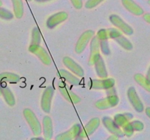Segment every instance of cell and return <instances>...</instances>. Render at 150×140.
<instances>
[{"label": "cell", "instance_id": "1", "mask_svg": "<svg viewBox=\"0 0 150 140\" xmlns=\"http://www.w3.org/2000/svg\"><path fill=\"white\" fill-rule=\"evenodd\" d=\"M107 96L96 102L95 106L99 109H107L116 106L119 103V97L114 87L107 89Z\"/></svg>", "mask_w": 150, "mask_h": 140}, {"label": "cell", "instance_id": "2", "mask_svg": "<svg viewBox=\"0 0 150 140\" xmlns=\"http://www.w3.org/2000/svg\"><path fill=\"white\" fill-rule=\"evenodd\" d=\"M23 114L34 135H40L42 133V127H41L40 121L38 120V118L33 112V111L31 110L29 108H26L23 109Z\"/></svg>", "mask_w": 150, "mask_h": 140}, {"label": "cell", "instance_id": "3", "mask_svg": "<svg viewBox=\"0 0 150 140\" xmlns=\"http://www.w3.org/2000/svg\"><path fill=\"white\" fill-rule=\"evenodd\" d=\"M94 36H95V32L92 30H87L83 32L76 42V48H75L76 52L78 54H81V52H83Z\"/></svg>", "mask_w": 150, "mask_h": 140}, {"label": "cell", "instance_id": "4", "mask_svg": "<svg viewBox=\"0 0 150 140\" xmlns=\"http://www.w3.org/2000/svg\"><path fill=\"white\" fill-rule=\"evenodd\" d=\"M115 80L113 78H103L102 80H91L88 83V86L91 89L107 90L114 87Z\"/></svg>", "mask_w": 150, "mask_h": 140}, {"label": "cell", "instance_id": "5", "mask_svg": "<svg viewBox=\"0 0 150 140\" xmlns=\"http://www.w3.org/2000/svg\"><path fill=\"white\" fill-rule=\"evenodd\" d=\"M109 20L115 27L120 29L121 32L126 35H132L133 34V29L130 26L124 21L120 16L117 15H111L109 17Z\"/></svg>", "mask_w": 150, "mask_h": 140}, {"label": "cell", "instance_id": "6", "mask_svg": "<svg viewBox=\"0 0 150 140\" xmlns=\"http://www.w3.org/2000/svg\"><path fill=\"white\" fill-rule=\"evenodd\" d=\"M29 50L32 53L35 54L38 58L45 65H50L51 64V58L49 56L48 52L45 51L42 47H41L40 45H30L29 48Z\"/></svg>", "mask_w": 150, "mask_h": 140}, {"label": "cell", "instance_id": "7", "mask_svg": "<svg viewBox=\"0 0 150 140\" xmlns=\"http://www.w3.org/2000/svg\"><path fill=\"white\" fill-rule=\"evenodd\" d=\"M54 89L53 86H48L43 91L41 98V108L46 113H49L51 110V102L54 96Z\"/></svg>", "mask_w": 150, "mask_h": 140}, {"label": "cell", "instance_id": "8", "mask_svg": "<svg viewBox=\"0 0 150 140\" xmlns=\"http://www.w3.org/2000/svg\"><path fill=\"white\" fill-rule=\"evenodd\" d=\"M102 122L104 126L106 128V129L113 135L117 136L118 138H121L125 136L122 130L111 118L108 116L103 117L102 119Z\"/></svg>", "mask_w": 150, "mask_h": 140}, {"label": "cell", "instance_id": "9", "mask_svg": "<svg viewBox=\"0 0 150 140\" xmlns=\"http://www.w3.org/2000/svg\"><path fill=\"white\" fill-rule=\"evenodd\" d=\"M127 97H128L129 101H130V104L135 110L138 112H142L144 109V106L143 103L141 101L140 98L138 96V93L136 92V89L134 87H130L127 90Z\"/></svg>", "mask_w": 150, "mask_h": 140}, {"label": "cell", "instance_id": "10", "mask_svg": "<svg viewBox=\"0 0 150 140\" xmlns=\"http://www.w3.org/2000/svg\"><path fill=\"white\" fill-rule=\"evenodd\" d=\"M100 124V120L99 118H92L83 128H81L79 136H80L82 139L88 138L89 136L92 135L96 131L97 128L99 127Z\"/></svg>", "mask_w": 150, "mask_h": 140}, {"label": "cell", "instance_id": "11", "mask_svg": "<svg viewBox=\"0 0 150 140\" xmlns=\"http://www.w3.org/2000/svg\"><path fill=\"white\" fill-rule=\"evenodd\" d=\"M58 88L59 90L61 93V94L62 95L63 97L67 101L74 104H75L79 103L81 102V98L78 95H76V93H73V91H71L67 87V85L64 83H63L62 82H59V83Z\"/></svg>", "mask_w": 150, "mask_h": 140}, {"label": "cell", "instance_id": "12", "mask_svg": "<svg viewBox=\"0 0 150 140\" xmlns=\"http://www.w3.org/2000/svg\"><path fill=\"white\" fill-rule=\"evenodd\" d=\"M68 18V14L66 12L62 11L50 16L46 21V26L48 29H54L61 23L66 20Z\"/></svg>", "mask_w": 150, "mask_h": 140}, {"label": "cell", "instance_id": "13", "mask_svg": "<svg viewBox=\"0 0 150 140\" xmlns=\"http://www.w3.org/2000/svg\"><path fill=\"white\" fill-rule=\"evenodd\" d=\"M81 128V125L80 124H75L70 130L57 136L55 139L57 140H71L76 139L79 136Z\"/></svg>", "mask_w": 150, "mask_h": 140}, {"label": "cell", "instance_id": "14", "mask_svg": "<svg viewBox=\"0 0 150 140\" xmlns=\"http://www.w3.org/2000/svg\"><path fill=\"white\" fill-rule=\"evenodd\" d=\"M63 63H64V66L76 75L79 76V77H83L84 74V71H83L82 67L70 57L66 56L63 58Z\"/></svg>", "mask_w": 150, "mask_h": 140}, {"label": "cell", "instance_id": "15", "mask_svg": "<svg viewBox=\"0 0 150 140\" xmlns=\"http://www.w3.org/2000/svg\"><path fill=\"white\" fill-rule=\"evenodd\" d=\"M100 48V41L97 36H94L92 39H91L90 43V53H89V61L88 64L89 66H92L95 64V61L96 60L97 57L100 55L99 52Z\"/></svg>", "mask_w": 150, "mask_h": 140}, {"label": "cell", "instance_id": "16", "mask_svg": "<svg viewBox=\"0 0 150 140\" xmlns=\"http://www.w3.org/2000/svg\"><path fill=\"white\" fill-rule=\"evenodd\" d=\"M122 3L126 10L135 15H142L144 13L143 9L139 4H136L133 0H122Z\"/></svg>", "mask_w": 150, "mask_h": 140}, {"label": "cell", "instance_id": "17", "mask_svg": "<svg viewBox=\"0 0 150 140\" xmlns=\"http://www.w3.org/2000/svg\"><path fill=\"white\" fill-rule=\"evenodd\" d=\"M57 75L60 78L65 80L66 82L69 83L70 84L73 85H79L81 84V80L77 77H76L74 74H71L70 72L67 71V70L59 69L57 72Z\"/></svg>", "mask_w": 150, "mask_h": 140}, {"label": "cell", "instance_id": "18", "mask_svg": "<svg viewBox=\"0 0 150 140\" xmlns=\"http://www.w3.org/2000/svg\"><path fill=\"white\" fill-rule=\"evenodd\" d=\"M42 133L45 139H51L53 136L52 120L49 116H45L42 119Z\"/></svg>", "mask_w": 150, "mask_h": 140}, {"label": "cell", "instance_id": "19", "mask_svg": "<svg viewBox=\"0 0 150 140\" xmlns=\"http://www.w3.org/2000/svg\"><path fill=\"white\" fill-rule=\"evenodd\" d=\"M94 65L95 66V70H96V73L98 77H100V78H107L108 72H107L106 68H105V62L100 55L97 57Z\"/></svg>", "mask_w": 150, "mask_h": 140}, {"label": "cell", "instance_id": "20", "mask_svg": "<svg viewBox=\"0 0 150 140\" xmlns=\"http://www.w3.org/2000/svg\"><path fill=\"white\" fill-rule=\"evenodd\" d=\"M133 118V115L130 113L117 114L114 116V120L120 128H122L125 124L130 122V120Z\"/></svg>", "mask_w": 150, "mask_h": 140}, {"label": "cell", "instance_id": "21", "mask_svg": "<svg viewBox=\"0 0 150 140\" xmlns=\"http://www.w3.org/2000/svg\"><path fill=\"white\" fill-rule=\"evenodd\" d=\"M20 81V77L18 74L10 72H3L0 74V83H17Z\"/></svg>", "mask_w": 150, "mask_h": 140}, {"label": "cell", "instance_id": "22", "mask_svg": "<svg viewBox=\"0 0 150 140\" xmlns=\"http://www.w3.org/2000/svg\"><path fill=\"white\" fill-rule=\"evenodd\" d=\"M1 95L4 97L6 103L10 106H13L16 104V99H15L14 95L13 94L11 90L7 87H1Z\"/></svg>", "mask_w": 150, "mask_h": 140}, {"label": "cell", "instance_id": "23", "mask_svg": "<svg viewBox=\"0 0 150 140\" xmlns=\"http://www.w3.org/2000/svg\"><path fill=\"white\" fill-rule=\"evenodd\" d=\"M134 80L139 85L142 86L146 91L150 93V81L147 80V78L145 76L140 74V73H138L134 75Z\"/></svg>", "mask_w": 150, "mask_h": 140}, {"label": "cell", "instance_id": "24", "mask_svg": "<svg viewBox=\"0 0 150 140\" xmlns=\"http://www.w3.org/2000/svg\"><path fill=\"white\" fill-rule=\"evenodd\" d=\"M13 3L14 15L17 18H21L23 15V4L22 0H11Z\"/></svg>", "mask_w": 150, "mask_h": 140}, {"label": "cell", "instance_id": "25", "mask_svg": "<svg viewBox=\"0 0 150 140\" xmlns=\"http://www.w3.org/2000/svg\"><path fill=\"white\" fill-rule=\"evenodd\" d=\"M114 40H116V42L119 44L121 47H122L124 49L127 50H131L133 48V44L125 37V36H123L122 34H120L117 37L114 39Z\"/></svg>", "mask_w": 150, "mask_h": 140}, {"label": "cell", "instance_id": "26", "mask_svg": "<svg viewBox=\"0 0 150 140\" xmlns=\"http://www.w3.org/2000/svg\"><path fill=\"white\" fill-rule=\"evenodd\" d=\"M41 42V33L38 27H35L32 32L31 45H40Z\"/></svg>", "mask_w": 150, "mask_h": 140}, {"label": "cell", "instance_id": "27", "mask_svg": "<svg viewBox=\"0 0 150 140\" xmlns=\"http://www.w3.org/2000/svg\"><path fill=\"white\" fill-rule=\"evenodd\" d=\"M122 131L125 135L127 137H130L134 133V129H133L132 124L130 122H128L127 124L122 127Z\"/></svg>", "mask_w": 150, "mask_h": 140}, {"label": "cell", "instance_id": "28", "mask_svg": "<svg viewBox=\"0 0 150 140\" xmlns=\"http://www.w3.org/2000/svg\"><path fill=\"white\" fill-rule=\"evenodd\" d=\"M0 18L4 20H11L13 18V14L9 10L0 7Z\"/></svg>", "mask_w": 150, "mask_h": 140}, {"label": "cell", "instance_id": "29", "mask_svg": "<svg viewBox=\"0 0 150 140\" xmlns=\"http://www.w3.org/2000/svg\"><path fill=\"white\" fill-rule=\"evenodd\" d=\"M100 47L101 48L103 53L105 54V55H108L110 53V52H111L109 46H108V40L100 41Z\"/></svg>", "mask_w": 150, "mask_h": 140}, {"label": "cell", "instance_id": "30", "mask_svg": "<svg viewBox=\"0 0 150 140\" xmlns=\"http://www.w3.org/2000/svg\"><path fill=\"white\" fill-rule=\"evenodd\" d=\"M103 1L104 0H88L85 4V7L87 9H92Z\"/></svg>", "mask_w": 150, "mask_h": 140}, {"label": "cell", "instance_id": "31", "mask_svg": "<svg viewBox=\"0 0 150 140\" xmlns=\"http://www.w3.org/2000/svg\"><path fill=\"white\" fill-rule=\"evenodd\" d=\"M130 123H131L132 126H133L134 131H142L144 129V125L143 123L139 120H134Z\"/></svg>", "mask_w": 150, "mask_h": 140}, {"label": "cell", "instance_id": "32", "mask_svg": "<svg viewBox=\"0 0 150 140\" xmlns=\"http://www.w3.org/2000/svg\"><path fill=\"white\" fill-rule=\"evenodd\" d=\"M71 3L73 4V7L77 10H80L83 7V1L82 0H70Z\"/></svg>", "mask_w": 150, "mask_h": 140}, {"label": "cell", "instance_id": "33", "mask_svg": "<svg viewBox=\"0 0 150 140\" xmlns=\"http://www.w3.org/2000/svg\"><path fill=\"white\" fill-rule=\"evenodd\" d=\"M143 18L146 23H148L150 24V13H146V14L144 15Z\"/></svg>", "mask_w": 150, "mask_h": 140}, {"label": "cell", "instance_id": "34", "mask_svg": "<svg viewBox=\"0 0 150 140\" xmlns=\"http://www.w3.org/2000/svg\"><path fill=\"white\" fill-rule=\"evenodd\" d=\"M145 112H146V115L150 118V107L146 108V109H145Z\"/></svg>", "mask_w": 150, "mask_h": 140}, {"label": "cell", "instance_id": "35", "mask_svg": "<svg viewBox=\"0 0 150 140\" xmlns=\"http://www.w3.org/2000/svg\"><path fill=\"white\" fill-rule=\"evenodd\" d=\"M146 78H147V80H149V81H150V66H149V69H148L147 73H146Z\"/></svg>", "mask_w": 150, "mask_h": 140}, {"label": "cell", "instance_id": "36", "mask_svg": "<svg viewBox=\"0 0 150 140\" xmlns=\"http://www.w3.org/2000/svg\"><path fill=\"white\" fill-rule=\"evenodd\" d=\"M117 138H118V137H117V136L113 135L112 134V136H110L109 138H108V139H117Z\"/></svg>", "mask_w": 150, "mask_h": 140}, {"label": "cell", "instance_id": "37", "mask_svg": "<svg viewBox=\"0 0 150 140\" xmlns=\"http://www.w3.org/2000/svg\"><path fill=\"white\" fill-rule=\"evenodd\" d=\"M35 1H38V2H45V1H50V0H35Z\"/></svg>", "mask_w": 150, "mask_h": 140}, {"label": "cell", "instance_id": "38", "mask_svg": "<svg viewBox=\"0 0 150 140\" xmlns=\"http://www.w3.org/2000/svg\"><path fill=\"white\" fill-rule=\"evenodd\" d=\"M1 5H2V2H1V0H0V7H1Z\"/></svg>", "mask_w": 150, "mask_h": 140}, {"label": "cell", "instance_id": "39", "mask_svg": "<svg viewBox=\"0 0 150 140\" xmlns=\"http://www.w3.org/2000/svg\"><path fill=\"white\" fill-rule=\"evenodd\" d=\"M1 95V87H0V96Z\"/></svg>", "mask_w": 150, "mask_h": 140}, {"label": "cell", "instance_id": "40", "mask_svg": "<svg viewBox=\"0 0 150 140\" xmlns=\"http://www.w3.org/2000/svg\"><path fill=\"white\" fill-rule=\"evenodd\" d=\"M148 4H149L150 5V0H148Z\"/></svg>", "mask_w": 150, "mask_h": 140}, {"label": "cell", "instance_id": "41", "mask_svg": "<svg viewBox=\"0 0 150 140\" xmlns=\"http://www.w3.org/2000/svg\"><path fill=\"white\" fill-rule=\"evenodd\" d=\"M26 1H32V0H26Z\"/></svg>", "mask_w": 150, "mask_h": 140}]
</instances>
